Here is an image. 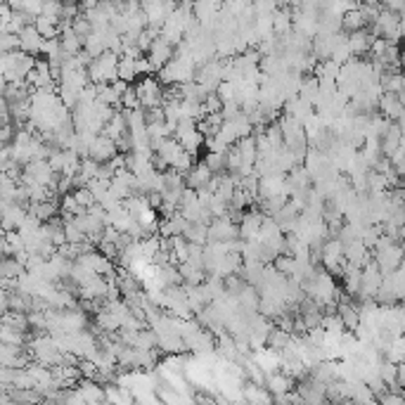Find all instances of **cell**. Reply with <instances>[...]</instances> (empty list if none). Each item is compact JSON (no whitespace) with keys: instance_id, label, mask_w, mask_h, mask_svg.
<instances>
[{"instance_id":"obj_1","label":"cell","mask_w":405,"mask_h":405,"mask_svg":"<svg viewBox=\"0 0 405 405\" xmlns=\"http://www.w3.org/2000/svg\"><path fill=\"white\" fill-rule=\"evenodd\" d=\"M34 55L27 50H15V53H3V76L5 81H27L31 69L36 67Z\"/></svg>"},{"instance_id":"obj_2","label":"cell","mask_w":405,"mask_h":405,"mask_svg":"<svg viewBox=\"0 0 405 405\" xmlns=\"http://www.w3.org/2000/svg\"><path fill=\"white\" fill-rule=\"evenodd\" d=\"M119 57L121 55L111 53H102L99 57H95L88 64V74H90V81L92 83H111V81L119 78Z\"/></svg>"},{"instance_id":"obj_3","label":"cell","mask_w":405,"mask_h":405,"mask_svg":"<svg viewBox=\"0 0 405 405\" xmlns=\"http://www.w3.org/2000/svg\"><path fill=\"white\" fill-rule=\"evenodd\" d=\"M372 31H375V36L379 39H386L391 43H398L403 41V27H401V15L398 12H391L382 8L377 15V20L372 22Z\"/></svg>"},{"instance_id":"obj_4","label":"cell","mask_w":405,"mask_h":405,"mask_svg":"<svg viewBox=\"0 0 405 405\" xmlns=\"http://www.w3.org/2000/svg\"><path fill=\"white\" fill-rule=\"evenodd\" d=\"M178 138V142L183 145L188 152L192 154H197V149L207 142V135L199 130L197 126V121H190V119H183V121H178V126H176V133H173Z\"/></svg>"},{"instance_id":"obj_5","label":"cell","mask_w":405,"mask_h":405,"mask_svg":"<svg viewBox=\"0 0 405 405\" xmlns=\"http://www.w3.org/2000/svg\"><path fill=\"white\" fill-rule=\"evenodd\" d=\"M140 95V102L142 107L149 109V107H164V99H166V90L161 88V81L152 78V76H142V81L135 85Z\"/></svg>"},{"instance_id":"obj_6","label":"cell","mask_w":405,"mask_h":405,"mask_svg":"<svg viewBox=\"0 0 405 405\" xmlns=\"http://www.w3.org/2000/svg\"><path fill=\"white\" fill-rule=\"evenodd\" d=\"M173 57H176V46H173L168 39H164V36H157L147 53V60H149V64H152V69L161 71Z\"/></svg>"},{"instance_id":"obj_7","label":"cell","mask_w":405,"mask_h":405,"mask_svg":"<svg viewBox=\"0 0 405 405\" xmlns=\"http://www.w3.org/2000/svg\"><path fill=\"white\" fill-rule=\"evenodd\" d=\"M119 154V147H116V140L111 138V135H107L102 130V133L95 135V140H92L90 145V157L99 161V164H107V161H111Z\"/></svg>"},{"instance_id":"obj_8","label":"cell","mask_w":405,"mask_h":405,"mask_svg":"<svg viewBox=\"0 0 405 405\" xmlns=\"http://www.w3.org/2000/svg\"><path fill=\"white\" fill-rule=\"evenodd\" d=\"M216 173L211 171V168L204 164V161H197L195 166L190 168L188 173H185V183H188V188L192 190H209V185H211V180H214Z\"/></svg>"},{"instance_id":"obj_9","label":"cell","mask_w":405,"mask_h":405,"mask_svg":"<svg viewBox=\"0 0 405 405\" xmlns=\"http://www.w3.org/2000/svg\"><path fill=\"white\" fill-rule=\"evenodd\" d=\"M375 41H377V36H375V31H370V29H360V31H353V34H348V46H351L353 57H363V55H370L372 46H375Z\"/></svg>"},{"instance_id":"obj_10","label":"cell","mask_w":405,"mask_h":405,"mask_svg":"<svg viewBox=\"0 0 405 405\" xmlns=\"http://www.w3.org/2000/svg\"><path fill=\"white\" fill-rule=\"evenodd\" d=\"M29 85L31 88H53L55 83V76H53V69H50V60H36V67L31 69L29 74Z\"/></svg>"},{"instance_id":"obj_11","label":"cell","mask_w":405,"mask_h":405,"mask_svg":"<svg viewBox=\"0 0 405 405\" xmlns=\"http://www.w3.org/2000/svg\"><path fill=\"white\" fill-rule=\"evenodd\" d=\"M20 39H22V50H27L29 55H34V57L43 55L46 39H43V34H41L39 29H36V24H29V27H24L20 31Z\"/></svg>"},{"instance_id":"obj_12","label":"cell","mask_w":405,"mask_h":405,"mask_svg":"<svg viewBox=\"0 0 405 405\" xmlns=\"http://www.w3.org/2000/svg\"><path fill=\"white\" fill-rule=\"evenodd\" d=\"M379 111H382L386 119L398 121V116L405 111V104L401 102V95H398V92H384V95L379 97Z\"/></svg>"},{"instance_id":"obj_13","label":"cell","mask_w":405,"mask_h":405,"mask_svg":"<svg viewBox=\"0 0 405 405\" xmlns=\"http://www.w3.org/2000/svg\"><path fill=\"white\" fill-rule=\"evenodd\" d=\"M296 379L291 377V375H287V372H270L266 379V386L270 389V394L273 396H280V394H287V391H291V389H296Z\"/></svg>"},{"instance_id":"obj_14","label":"cell","mask_w":405,"mask_h":405,"mask_svg":"<svg viewBox=\"0 0 405 405\" xmlns=\"http://www.w3.org/2000/svg\"><path fill=\"white\" fill-rule=\"evenodd\" d=\"M83 50L90 55L92 60L99 57V55H102V53H107V50H109V43H107V29H102V31H92L88 39L83 41Z\"/></svg>"},{"instance_id":"obj_15","label":"cell","mask_w":405,"mask_h":405,"mask_svg":"<svg viewBox=\"0 0 405 405\" xmlns=\"http://www.w3.org/2000/svg\"><path fill=\"white\" fill-rule=\"evenodd\" d=\"M367 24H370V20H367L365 12L360 10V5H358V8L344 12V17H341V27H344L346 34H353V31L367 29Z\"/></svg>"},{"instance_id":"obj_16","label":"cell","mask_w":405,"mask_h":405,"mask_svg":"<svg viewBox=\"0 0 405 405\" xmlns=\"http://www.w3.org/2000/svg\"><path fill=\"white\" fill-rule=\"evenodd\" d=\"M34 24H36V29L43 34V39H57V36L62 34V20H55V17L39 15Z\"/></svg>"},{"instance_id":"obj_17","label":"cell","mask_w":405,"mask_h":405,"mask_svg":"<svg viewBox=\"0 0 405 405\" xmlns=\"http://www.w3.org/2000/svg\"><path fill=\"white\" fill-rule=\"evenodd\" d=\"M0 341H3V344L27 346L31 341V336H29V332H22V329H15L10 325H3V329H0Z\"/></svg>"},{"instance_id":"obj_18","label":"cell","mask_w":405,"mask_h":405,"mask_svg":"<svg viewBox=\"0 0 405 405\" xmlns=\"http://www.w3.org/2000/svg\"><path fill=\"white\" fill-rule=\"evenodd\" d=\"M138 60L140 57H126V55H121V57H119V78L128 81V83H133V81L140 76Z\"/></svg>"},{"instance_id":"obj_19","label":"cell","mask_w":405,"mask_h":405,"mask_svg":"<svg viewBox=\"0 0 405 405\" xmlns=\"http://www.w3.org/2000/svg\"><path fill=\"white\" fill-rule=\"evenodd\" d=\"M202 161L214 173H226L228 171V152H209Z\"/></svg>"},{"instance_id":"obj_20","label":"cell","mask_w":405,"mask_h":405,"mask_svg":"<svg viewBox=\"0 0 405 405\" xmlns=\"http://www.w3.org/2000/svg\"><path fill=\"white\" fill-rule=\"evenodd\" d=\"M0 48H3V53H15V50H22L20 34H3V39H0Z\"/></svg>"},{"instance_id":"obj_21","label":"cell","mask_w":405,"mask_h":405,"mask_svg":"<svg viewBox=\"0 0 405 405\" xmlns=\"http://www.w3.org/2000/svg\"><path fill=\"white\" fill-rule=\"evenodd\" d=\"M382 8L401 15V12H405V0H382Z\"/></svg>"},{"instance_id":"obj_22","label":"cell","mask_w":405,"mask_h":405,"mask_svg":"<svg viewBox=\"0 0 405 405\" xmlns=\"http://www.w3.org/2000/svg\"><path fill=\"white\" fill-rule=\"evenodd\" d=\"M178 3H183V0H178Z\"/></svg>"}]
</instances>
